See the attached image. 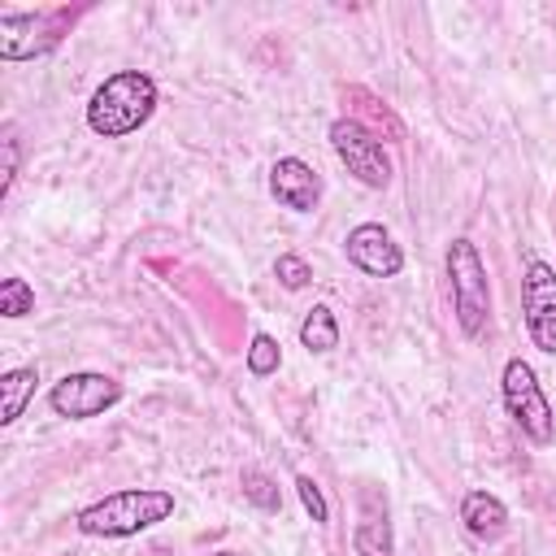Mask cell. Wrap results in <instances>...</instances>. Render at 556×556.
<instances>
[{"mask_svg": "<svg viewBox=\"0 0 556 556\" xmlns=\"http://www.w3.org/2000/svg\"><path fill=\"white\" fill-rule=\"evenodd\" d=\"M174 508H178V500L165 486H126V491H113V495L78 508L74 526L87 539H130V534H143V530L169 521Z\"/></svg>", "mask_w": 556, "mask_h": 556, "instance_id": "1", "label": "cell"}, {"mask_svg": "<svg viewBox=\"0 0 556 556\" xmlns=\"http://www.w3.org/2000/svg\"><path fill=\"white\" fill-rule=\"evenodd\" d=\"M156 113V78L143 70L109 74L87 100V126L100 139H126Z\"/></svg>", "mask_w": 556, "mask_h": 556, "instance_id": "2", "label": "cell"}, {"mask_svg": "<svg viewBox=\"0 0 556 556\" xmlns=\"http://www.w3.org/2000/svg\"><path fill=\"white\" fill-rule=\"evenodd\" d=\"M447 291H452V313L465 339H482L486 321H491V278H486V261L478 252V243L469 235H456L447 243Z\"/></svg>", "mask_w": 556, "mask_h": 556, "instance_id": "3", "label": "cell"}, {"mask_svg": "<svg viewBox=\"0 0 556 556\" xmlns=\"http://www.w3.org/2000/svg\"><path fill=\"white\" fill-rule=\"evenodd\" d=\"M500 395H504V408H508L513 426H517L530 443L547 447V443L556 439V413H552V400H547V391H543V382H539V374H534L530 361L513 356V361L504 365V374H500Z\"/></svg>", "mask_w": 556, "mask_h": 556, "instance_id": "4", "label": "cell"}, {"mask_svg": "<svg viewBox=\"0 0 556 556\" xmlns=\"http://www.w3.org/2000/svg\"><path fill=\"white\" fill-rule=\"evenodd\" d=\"M330 148H334V156L343 161V169H348L361 187L382 191V187L391 182V174H395V169H391V156H387V148H382V139H378L374 130H365L361 122H352L348 113L330 122Z\"/></svg>", "mask_w": 556, "mask_h": 556, "instance_id": "5", "label": "cell"}, {"mask_svg": "<svg viewBox=\"0 0 556 556\" xmlns=\"http://www.w3.org/2000/svg\"><path fill=\"white\" fill-rule=\"evenodd\" d=\"M74 22V9H39V13H0V56L35 61L52 52Z\"/></svg>", "mask_w": 556, "mask_h": 556, "instance_id": "6", "label": "cell"}, {"mask_svg": "<svg viewBox=\"0 0 556 556\" xmlns=\"http://www.w3.org/2000/svg\"><path fill=\"white\" fill-rule=\"evenodd\" d=\"M117 400H122V382L113 374H96V369L65 374L48 391V408L65 421H91V417L109 413Z\"/></svg>", "mask_w": 556, "mask_h": 556, "instance_id": "7", "label": "cell"}, {"mask_svg": "<svg viewBox=\"0 0 556 556\" xmlns=\"http://www.w3.org/2000/svg\"><path fill=\"white\" fill-rule=\"evenodd\" d=\"M521 317L530 343L556 356V269L547 261H530L521 274Z\"/></svg>", "mask_w": 556, "mask_h": 556, "instance_id": "8", "label": "cell"}, {"mask_svg": "<svg viewBox=\"0 0 556 556\" xmlns=\"http://www.w3.org/2000/svg\"><path fill=\"white\" fill-rule=\"evenodd\" d=\"M343 252H348V265H356L365 278H395L404 269V248L391 239L382 222L352 226L343 239Z\"/></svg>", "mask_w": 556, "mask_h": 556, "instance_id": "9", "label": "cell"}, {"mask_svg": "<svg viewBox=\"0 0 556 556\" xmlns=\"http://www.w3.org/2000/svg\"><path fill=\"white\" fill-rule=\"evenodd\" d=\"M269 195L291 213H313L321 204V174L300 156H278L269 165Z\"/></svg>", "mask_w": 556, "mask_h": 556, "instance_id": "10", "label": "cell"}, {"mask_svg": "<svg viewBox=\"0 0 556 556\" xmlns=\"http://www.w3.org/2000/svg\"><path fill=\"white\" fill-rule=\"evenodd\" d=\"M352 552H356V556H391V552H395V534H391L387 495H378L374 486H361V495H356Z\"/></svg>", "mask_w": 556, "mask_h": 556, "instance_id": "11", "label": "cell"}, {"mask_svg": "<svg viewBox=\"0 0 556 556\" xmlns=\"http://www.w3.org/2000/svg\"><path fill=\"white\" fill-rule=\"evenodd\" d=\"M343 104H348V117L352 122H361L365 130H374L378 139H387V143H404V122L391 113V104L387 100H378L369 87H343Z\"/></svg>", "mask_w": 556, "mask_h": 556, "instance_id": "12", "label": "cell"}, {"mask_svg": "<svg viewBox=\"0 0 556 556\" xmlns=\"http://www.w3.org/2000/svg\"><path fill=\"white\" fill-rule=\"evenodd\" d=\"M460 521L478 543H495L508 530V504L500 495H491V491H469L460 500Z\"/></svg>", "mask_w": 556, "mask_h": 556, "instance_id": "13", "label": "cell"}, {"mask_svg": "<svg viewBox=\"0 0 556 556\" xmlns=\"http://www.w3.org/2000/svg\"><path fill=\"white\" fill-rule=\"evenodd\" d=\"M35 387H39V369L35 365H17L0 378V426H13L26 404L35 400Z\"/></svg>", "mask_w": 556, "mask_h": 556, "instance_id": "14", "label": "cell"}, {"mask_svg": "<svg viewBox=\"0 0 556 556\" xmlns=\"http://www.w3.org/2000/svg\"><path fill=\"white\" fill-rule=\"evenodd\" d=\"M300 343H304L308 352H317V356H326V352L339 348V317H334L330 304H313V308L304 313V321H300Z\"/></svg>", "mask_w": 556, "mask_h": 556, "instance_id": "15", "label": "cell"}, {"mask_svg": "<svg viewBox=\"0 0 556 556\" xmlns=\"http://www.w3.org/2000/svg\"><path fill=\"white\" fill-rule=\"evenodd\" d=\"M239 486H243V500L256 504L261 513H278V508H282L278 482H274L265 469H243V473H239Z\"/></svg>", "mask_w": 556, "mask_h": 556, "instance_id": "16", "label": "cell"}, {"mask_svg": "<svg viewBox=\"0 0 556 556\" xmlns=\"http://www.w3.org/2000/svg\"><path fill=\"white\" fill-rule=\"evenodd\" d=\"M278 365H282V348H278V339L265 334V330H256L252 343H248V374L269 378V374H278Z\"/></svg>", "mask_w": 556, "mask_h": 556, "instance_id": "17", "label": "cell"}, {"mask_svg": "<svg viewBox=\"0 0 556 556\" xmlns=\"http://www.w3.org/2000/svg\"><path fill=\"white\" fill-rule=\"evenodd\" d=\"M35 313V291L26 278H4L0 282V317L17 321V317H30Z\"/></svg>", "mask_w": 556, "mask_h": 556, "instance_id": "18", "label": "cell"}, {"mask_svg": "<svg viewBox=\"0 0 556 556\" xmlns=\"http://www.w3.org/2000/svg\"><path fill=\"white\" fill-rule=\"evenodd\" d=\"M17 165H22V139H17V126H4V135H0V200L13 191Z\"/></svg>", "mask_w": 556, "mask_h": 556, "instance_id": "19", "label": "cell"}, {"mask_svg": "<svg viewBox=\"0 0 556 556\" xmlns=\"http://www.w3.org/2000/svg\"><path fill=\"white\" fill-rule=\"evenodd\" d=\"M274 278H278L287 291H304V287L313 282V265H308L304 256H295V252H282V256L274 261Z\"/></svg>", "mask_w": 556, "mask_h": 556, "instance_id": "20", "label": "cell"}, {"mask_svg": "<svg viewBox=\"0 0 556 556\" xmlns=\"http://www.w3.org/2000/svg\"><path fill=\"white\" fill-rule=\"evenodd\" d=\"M295 495H300L304 513H308L317 526H326V521H330V504H326V495H321V486H317V478H313V473H295Z\"/></svg>", "mask_w": 556, "mask_h": 556, "instance_id": "21", "label": "cell"}, {"mask_svg": "<svg viewBox=\"0 0 556 556\" xmlns=\"http://www.w3.org/2000/svg\"><path fill=\"white\" fill-rule=\"evenodd\" d=\"M213 556H239V552H213Z\"/></svg>", "mask_w": 556, "mask_h": 556, "instance_id": "22", "label": "cell"}]
</instances>
